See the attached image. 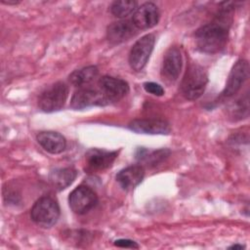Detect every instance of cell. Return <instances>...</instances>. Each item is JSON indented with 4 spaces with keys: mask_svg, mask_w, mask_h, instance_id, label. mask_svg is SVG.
I'll return each instance as SVG.
<instances>
[{
    "mask_svg": "<svg viewBox=\"0 0 250 250\" xmlns=\"http://www.w3.org/2000/svg\"><path fill=\"white\" fill-rule=\"evenodd\" d=\"M68 95V88L63 82H57L46 88L38 99V105L44 112L60 110Z\"/></svg>",
    "mask_w": 250,
    "mask_h": 250,
    "instance_id": "277c9868",
    "label": "cell"
},
{
    "mask_svg": "<svg viewBox=\"0 0 250 250\" xmlns=\"http://www.w3.org/2000/svg\"><path fill=\"white\" fill-rule=\"evenodd\" d=\"M99 70L95 65H89L78 70H74L69 75V81L72 85L82 88L85 85L90 84L98 76Z\"/></svg>",
    "mask_w": 250,
    "mask_h": 250,
    "instance_id": "ac0fdd59",
    "label": "cell"
},
{
    "mask_svg": "<svg viewBox=\"0 0 250 250\" xmlns=\"http://www.w3.org/2000/svg\"><path fill=\"white\" fill-rule=\"evenodd\" d=\"M137 10V2L133 0H118L110 5L111 13L117 18H126L135 13Z\"/></svg>",
    "mask_w": 250,
    "mask_h": 250,
    "instance_id": "d6986e66",
    "label": "cell"
},
{
    "mask_svg": "<svg viewBox=\"0 0 250 250\" xmlns=\"http://www.w3.org/2000/svg\"><path fill=\"white\" fill-rule=\"evenodd\" d=\"M30 217L37 226L49 229L57 223L60 217L59 204L50 196L40 197L32 206Z\"/></svg>",
    "mask_w": 250,
    "mask_h": 250,
    "instance_id": "3957f363",
    "label": "cell"
},
{
    "mask_svg": "<svg viewBox=\"0 0 250 250\" xmlns=\"http://www.w3.org/2000/svg\"><path fill=\"white\" fill-rule=\"evenodd\" d=\"M145 169L141 165L128 166L118 172L116 181L124 189H132L143 181Z\"/></svg>",
    "mask_w": 250,
    "mask_h": 250,
    "instance_id": "2e32d148",
    "label": "cell"
},
{
    "mask_svg": "<svg viewBox=\"0 0 250 250\" xmlns=\"http://www.w3.org/2000/svg\"><path fill=\"white\" fill-rule=\"evenodd\" d=\"M100 91L109 102H117L124 98L129 92L128 83L120 78L103 76L99 80Z\"/></svg>",
    "mask_w": 250,
    "mask_h": 250,
    "instance_id": "ba28073f",
    "label": "cell"
},
{
    "mask_svg": "<svg viewBox=\"0 0 250 250\" xmlns=\"http://www.w3.org/2000/svg\"><path fill=\"white\" fill-rule=\"evenodd\" d=\"M182 64L183 59L180 49L177 47H171L168 49L162 62L161 74L163 78L170 82L177 80L182 69Z\"/></svg>",
    "mask_w": 250,
    "mask_h": 250,
    "instance_id": "7c38bea8",
    "label": "cell"
},
{
    "mask_svg": "<svg viewBox=\"0 0 250 250\" xmlns=\"http://www.w3.org/2000/svg\"><path fill=\"white\" fill-rule=\"evenodd\" d=\"M117 157V151L92 148L85 154V165L90 172H99L107 169Z\"/></svg>",
    "mask_w": 250,
    "mask_h": 250,
    "instance_id": "30bf717a",
    "label": "cell"
},
{
    "mask_svg": "<svg viewBox=\"0 0 250 250\" xmlns=\"http://www.w3.org/2000/svg\"><path fill=\"white\" fill-rule=\"evenodd\" d=\"M154 43L155 37L151 33L146 34L136 41L129 54V63L132 69L140 71L146 66L153 50Z\"/></svg>",
    "mask_w": 250,
    "mask_h": 250,
    "instance_id": "5b68a950",
    "label": "cell"
},
{
    "mask_svg": "<svg viewBox=\"0 0 250 250\" xmlns=\"http://www.w3.org/2000/svg\"><path fill=\"white\" fill-rule=\"evenodd\" d=\"M106 104H108V101L101 91L84 87L76 91L70 101V106L74 109H83L89 106L104 105Z\"/></svg>",
    "mask_w": 250,
    "mask_h": 250,
    "instance_id": "9c48e42d",
    "label": "cell"
},
{
    "mask_svg": "<svg viewBox=\"0 0 250 250\" xmlns=\"http://www.w3.org/2000/svg\"><path fill=\"white\" fill-rule=\"evenodd\" d=\"M137 32V27L132 21H120L111 23L107 27V39L114 44L122 43L132 38Z\"/></svg>",
    "mask_w": 250,
    "mask_h": 250,
    "instance_id": "5bb4252c",
    "label": "cell"
},
{
    "mask_svg": "<svg viewBox=\"0 0 250 250\" xmlns=\"http://www.w3.org/2000/svg\"><path fill=\"white\" fill-rule=\"evenodd\" d=\"M159 17L157 6L151 2H146L137 8L133 14L132 22L139 29H147L157 24Z\"/></svg>",
    "mask_w": 250,
    "mask_h": 250,
    "instance_id": "8fae6325",
    "label": "cell"
},
{
    "mask_svg": "<svg viewBox=\"0 0 250 250\" xmlns=\"http://www.w3.org/2000/svg\"><path fill=\"white\" fill-rule=\"evenodd\" d=\"M249 75V63L246 60H238L232 66L226 87L222 93L223 97L230 98L235 95Z\"/></svg>",
    "mask_w": 250,
    "mask_h": 250,
    "instance_id": "52a82bcc",
    "label": "cell"
},
{
    "mask_svg": "<svg viewBox=\"0 0 250 250\" xmlns=\"http://www.w3.org/2000/svg\"><path fill=\"white\" fill-rule=\"evenodd\" d=\"M129 128L136 133L150 135H166L171 131L170 124L167 121L156 118L135 119L130 122Z\"/></svg>",
    "mask_w": 250,
    "mask_h": 250,
    "instance_id": "4fadbf2b",
    "label": "cell"
},
{
    "mask_svg": "<svg viewBox=\"0 0 250 250\" xmlns=\"http://www.w3.org/2000/svg\"><path fill=\"white\" fill-rule=\"evenodd\" d=\"M232 115L239 117V119L243 118V116L248 115V96L243 100L242 98L236 102L234 108L232 109Z\"/></svg>",
    "mask_w": 250,
    "mask_h": 250,
    "instance_id": "44dd1931",
    "label": "cell"
},
{
    "mask_svg": "<svg viewBox=\"0 0 250 250\" xmlns=\"http://www.w3.org/2000/svg\"><path fill=\"white\" fill-rule=\"evenodd\" d=\"M70 209L79 215L92 210L98 203L96 192L87 186H79L74 188L68 197Z\"/></svg>",
    "mask_w": 250,
    "mask_h": 250,
    "instance_id": "8992f818",
    "label": "cell"
},
{
    "mask_svg": "<svg viewBox=\"0 0 250 250\" xmlns=\"http://www.w3.org/2000/svg\"><path fill=\"white\" fill-rule=\"evenodd\" d=\"M244 246L243 245H240V244H234L230 247H229V249H243Z\"/></svg>",
    "mask_w": 250,
    "mask_h": 250,
    "instance_id": "cb8c5ba5",
    "label": "cell"
},
{
    "mask_svg": "<svg viewBox=\"0 0 250 250\" xmlns=\"http://www.w3.org/2000/svg\"><path fill=\"white\" fill-rule=\"evenodd\" d=\"M139 151L140 153L137 154L138 158H140L141 160H145L146 162L153 165H156L157 163L165 159L170 153L168 149H159V150H153L149 152L145 148H141L139 149Z\"/></svg>",
    "mask_w": 250,
    "mask_h": 250,
    "instance_id": "ffe728a7",
    "label": "cell"
},
{
    "mask_svg": "<svg viewBox=\"0 0 250 250\" xmlns=\"http://www.w3.org/2000/svg\"><path fill=\"white\" fill-rule=\"evenodd\" d=\"M114 245L122 248H133V249L139 248V245L131 239H117L114 241Z\"/></svg>",
    "mask_w": 250,
    "mask_h": 250,
    "instance_id": "603a6c76",
    "label": "cell"
},
{
    "mask_svg": "<svg viewBox=\"0 0 250 250\" xmlns=\"http://www.w3.org/2000/svg\"><path fill=\"white\" fill-rule=\"evenodd\" d=\"M207 83L208 74L206 69L197 63H191L188 66L182 80V94L187 100H197L204 93Z\"/></svg>",
    "mask_w": 250,
    "mask_h": 250,
    "instance_id": "7a4b0ae2",
    "label": "cell"
},
{
    "mask_svg": "<svg viewBox=\"0 0 250 250\" xmlns=\"http://www.w3.org/2000/svg\"><path fill=\"white\" fill-rule=\"evenodd\" d=\"M38 144L48 152L52 154H58L64 150L66 142L64 137L54 131H42L36 136Z\"/></svg>",
    "mask_w": 250,
    "mask_h": 250,
    "instance_id": "9a60e30c",
    "label": "cell"
},
{
    "mask_svg": "<svg viewBox=\"0 0 250 250\" xmlns=\"http://www.w3.org/2000/svg\"><path fill=\"white\" fill-rule=\"evenodd\" d=\"M144 89L151 94V95H154V96H163L164 95V89L162 88V86H160L159 84L157 83H154V82H146L144 83Z\"/></svg>",
    "mask_w": 250,
    "mask_h": 250,
    "instance_id": "7402d4cb",
    "label": "cell"
},
{
    "mask_svg": "<svg viewBox=\"0 0 250 250\" xmlns=\"http://www.w3.org/2000/svg\"><path fill=\"white\" fill-rule=\"evenodd\" d=\"M1 2L4 3V4H7V5H12V4L16 5V4L19 3V1H5V0H2Z\"/></svg>",
    "mask_w": 250,
    "mask_h": 250,
    "instance_id": "d4e9b609",
    "label": "cell"
},
{
    "mask_svg": "<svg viewBox=\"0 0 250 250\" xmlns=\"http://www.w3.org/2000/svg\"><path fill=\"white\" fill-rule=\"evenodd\" d=\"M213 21L199 27L194 34L195 44L199 51L206 54L220 52L227 44L230 22V3H224Z\"/></svg>",
    "mask_w": 250,
    "mask_h": 250,
    "instance_id": "6da1fadb",
    "label": "cell"
},
{
    "mask_svg": "<svg viewBox=\"0 0 250 250\" xmlns=\"http://www.w3.org/2000/svg\"><path fill=\"white\" fill-rule=\"evenodd\" d=\"M77 172L71 167L59 168L53 170L49 175V181L54 188L58 190H62L66 188L75 180Z\"/></svg>",
    "mask_w": 250,
    "mask_h": 250,
    "instance_id": "e0dca14e",
    "label": "cell"
}]
</instances>
